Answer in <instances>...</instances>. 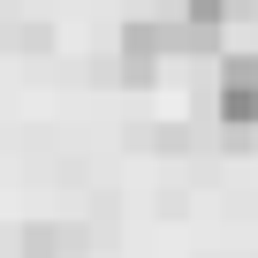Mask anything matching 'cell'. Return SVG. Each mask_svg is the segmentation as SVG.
I'll return each instance as SVG.
<instances>
[{
  "label": "cell",
  "mask_w": 258,
  "mask_h": 258,
  "mask_svg": "<svg viewBox=\"0 0 258 258\" xmlns=\"http://www.w3.org/2000/svg\"><path fill=\"white\" fill-rule=\"evenodd\" d=\"M228 129H258V53H228L220 61V91H213Z\"/></svg>",
  "instance_id": "cell-1"
},
{
  "label": "cell",
  "mask_w": 258,
  "mask_h": 258,
  "mask_svg": "<svg viewBox=\"0 0 258 258\" xmlns=\"http://www.w3.org/2000/svg\"><path fill=\"white\" fill-rule=\"evenodd\" d=\"M23 258H84V235H76V228H53V220H38V228L23 235Z\"/></svg>",
  "instance_id": "cell-2"
},
{
  "label": "cell",
  "mask_w": 258,
  "mask_h": 258,
  "mask_svg": "<svg viewBox=\"0 0 258 258\" xmlns=\"http://www.w3.org/2000/svg\"><path fill=\"white\" fill-rule=\"evenodd\" d=\"M175 16L198 23V31H228L235 16H250V0H175Z\"/></svg>",
  "instance_id": "cell-3"
}]
</instances>
